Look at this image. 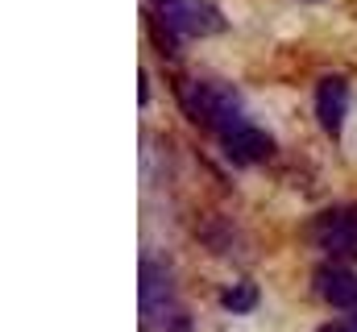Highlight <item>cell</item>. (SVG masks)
Wrapping results in <instances>:
<instances>
[{
    "instance_id": "cell-1",
    "label": "cell",
    "mask_w": 357,
    "mask_h": 332,
    "mask_svg": "<svg viewBox=\"0 0 357 332\" xmlns=\"http://www.w3.org/2000/svg\"><path fill=\"white\" fill-rule=\"evenodd\" d=\"M183 104L195 121H204L216 133H229L241 121V100L225 83H183Z\"/></svg>"
},
{
    "instance_id": "cell-2",
    "label": "cell",
    "mask_w": 357,
    "mask_h": 332,
    "mask_svg": "<svg viewBox=\"0 0 357 332\" xmlns=\"http://www.w3.org/2000/svg\"><path fill=\"white\" fill-rule=\"evenodd\" d=\"M158 25H167L178 38H208L225 25L220 8H212L208 0H150Z\"/></svg>"
},
{
    "instance_id": "cell-3",
    "label": "cell",
    "mask_w": 357,
    "mask_h": 332,
    "mask_svg": "<svg viewBox=\"0 0 357 332\" xmlns=\"http://www.w3.org/2000/svg\"><path fill=\"white\" fill-rule=\"evenodd\" d=\"M142 308H146V320L154 324H167L175 316V287H171V274L162 270V262L146 257L142 262Z\"/></svg>"
},
{
    "instance_id": "cell-4",
    "label": "cell",
    "mask_w": 357,
    "mask_h": 332,
    "mask_svg": "<svg viewBox=\"0 0 357 332\" xmlns=\"http://www.w3.org/2000/svg\"><path fill=\"white\" fill-rule=\"evenodd\" d=\"M316 241L328 249V253H341V257H357V208H341V212H328L320 225H316Z\"/></svg>"
},
{
    "instance_id": "cell-5",
    "label": "cell",
    "mask_w": 357,
    "mask_h": 332,
    "mask_svg": "<svg viewBox=\"0 0 357 332\" xmlns=\"http://www.w3.org/2000/svg\"><path fill=\"white\" fill-rule=\"evenodd\" d=\"M220 142H225V150L237 163H258V158H266L270 150H274V142H270L266 133L254 129V125H245V121H237L229 133H220Z\"/></svg>"
},
{
    "instance_id": "cell-6",
    "label": "cell",
    "mask_w": 357,
    "mask_h": 332,
    "mask_svg": "<svg viewBox=\"0 0 357 332\" xmlns=\"http://www.w3.org/2000/svg\"><path fill=\"white\" fill-rule=\"evenodd\" d=\"M345 108H349V87L341 80H324L316 87V116L328 133H341V121H345Z\"/></svg>"
},
{
    "instance_id": "cell-7",
    "label": "cell",
    "mask_w": 357,
    "mask_h": 332,
    "mask_svg": "<svg viewBox=\"0 0 357 332\" xmlns=\"http://www.w3.org/2000/svg\"><path fill=\"white\" fill-rule=\"evenodd\" d=\"M316 291H320L328 303H337V308H357V274L345 270V266L320 270V274H316Z\"/></svg>"
},
{
    "instance_id": "cell-8",
    "label": "cell",
    "mask_w": 357,
    "mask_h": 332,
    "mask_svg": "<svg viewBox=\"0 0 357 332\" xmlns=\"http://www.w3.org/2000/svg\"><path fill=\"white\" fill-rule=\"evenodd\" d=\"M254 299H258V291H254V287H229V291H225V303H229L233 312L254 308Z\"/></svg>"
},
{
    "instance_id": "cell-9",
    "label": "cell",
    "mask_w": 357,
    "mask_h": 332,
    "mask_svg": "<svg viewBox=\"0 0 357 332\" xmlns=\"http://www.w3.org/2000/svg\"><path fill=\"white\" fill-rule=\"evenodd\" d=\"M324 332H357V316L354 320H345V324H333V329H324Z\"/></svg>"
}]
</instances>
